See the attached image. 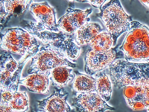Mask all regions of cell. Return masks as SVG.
Masks as SVG:
<instances>
[{"label":"cell","mask_w":149,"mask_h":112,"mask_svg":"<svg viewBox=\"0 0 149 112\" xmlns=\"http://www.w3.org/2000/svg\"><path fill=\"white\" fill-rule=\"evenodd\" d=\"M96 92L105 101L110 99L111 92V85L108 76L104 72L96 75L95 79Z\"/></svg>","instance_id":"cell-16"},{"label":"cell","mask_w":149,"mask_h":112,"mask_svg":"<svg viewBox=\"0 0 149 112\" xmlns=\"http://www.w3.org/2000/svg\"><path fill=\"white\" fill-rule=\"evenodd\" d=\"M51 72L33 74L24 79L19 80V83L25 85L30 91L46 94L49 92V76Z\"/></svg>","instance_id":"cell-12"},{"label":"cell","mask_w":149,"mask_h":112,"mask_svg":"<svg viewBox=\"0 0 149 112\" xmlns=\"http://www.w3.org/2000/svg\"><path fill=\"white\" fill-rule=\"evenodd\" d=\"M113 40L111 36L106 33H100L90 42L93 50L103 52L109 50Z\"/></svg>","instance_id":"cell-20"},{"label":"cell","mask_w":149,"mask_h":112,"mask_svg":"<svg viewBox=\"0 0 149 112\" xmlns=\"http://www.w3.org/2000/svg\"><path fill=\"white\" fill-rule=\"evenodd\" d=\"M67 67H57L51 71L50 78L52 82V85L60 86L65 85L73 77L71 74L72 69Z\"/></svg>","instance_id":"cell-18"},{"label":"cell","mask_w":149,"mask_h":112,"mask_svg":"<svg viewBox=\"0 0 149 112\" xmlns=\"http://www.w3.org/2000/svg\"><path fill=\"white\" fill-rule=\"evenodd\" d=\"M101 31L100 26L96 23L88 24L83 25L77 32L76 41L79 44L88 43Z\"/></svg>","instance_id":"cell-13"},{"label":"cell","mask_w":149,"mask_h":112,"mask_svg":"<svg viewBox=\"0 0 149 112\" xmlns=\"http://www.w3.org/2000/svg\"><path fill=\"white\" fill-rule=\"evenodd\" d=\"M31 12L38 22L40 29H47L52 31L58 32V27L56 22L55 12L47 2L40 3H32L30 6Z\"/></svg>","instance_id":"cell-9"},{"label":"cell","mask_w":149,"mask_h":112,"mask_svg":"<svg viewBox=\"0 0 149 112\" xmlns=\"http://www.w3.org/2000/svg\"><path fill=\"white\" fill-rule=\"evenodd\" d=\"M68 93L63 88H56L49 97L38 101L39 108L45 112H71L66 102Z\"/></svg>","instance_id":"cell-10"},{"label":"cell","mask_w":149,"mask_h":112,"mask_svg":"<svg viewBox=\"0 0 149 112\" xmlns=\"http://www.w3.org/2000/svg\"><path fill=\"white\" fill-rule=\"evenodd\" d=\"M123 95L127 105L133 110L146 109L149 106V84L126 86Z\"/></svg>","instance_id":"cell-7"},{"label":"cell","mask_w":149,"mask_h":112,"mask_svg":"<svg viewBox=\"0 0 149 112\" xmlns=\"http://www.w3.org/2000/svg\"><path fill=\"white\" fill-rule=\"evenodd\" d=\"M12 110L8 104L1 103L0 112H13Z\"/></svg>","instance_id":"cell-24"},{"label":"cell","mask_w":149,"mask_h":112,"mask_svg":"<svg viewBox=\"0 0 149 112\" xmlns=\"http://www.w3.org/2000/svg\"><path fill=\"white\" fill-rule=\"evenodd\" d=\"M75 67L76 64L70 62L52 42L39 49L32 57L28 71L29 74L50 72L57 67Z\"/></svg>","instance_id":"cell-3"},{"label":"cell","mask_w":149,"mask_h":112,"mask_svg":"<svg viewBox=\"0 0 149 112\" xmlns=\"http://www.w3.org/2000/svg\"><path fill=\"white\" fill-rule=\"evenodd\" d=\"M53 43L64 55L70 60H74L78 56L79 48L72 42L61 39Z\"/></svg>","instance_id":"cell-19"},{"label":"cell","mask_w":149,"mask_h":112,"mask_svg":"<svg viewBox=\"0 0 149 112\" xmlns=\"http://www.w3.org/2000/svg\"><path fill=\"white\" fill-rule=\"evenodd\" d=\"M124 55L121 51L110 49L99 52L93 49L88 51L85 58V70L88 74L92 75L109 66L116 59Z\"/></svg>","instance_id":"cell-6"},{"label":"cell","mask_w":149,"mask_h":112,"mask_svg":"<svg viewBox=\"0 0 149 112\" xmlns=\"http://www.w3.org/2000/svg\"><path fill=\"white\" fill-rule=\"evenodd\" d=\"M2 103L8 104L15 93L10 90L1 91Z\"/></svg>","instance_id":"cell-23"},{"label":"cell","mask_w":149,"mask_h":112,"mask_svg":"<svg viewBox=\"0 0 149 112\" xmlns=\"http://www.w3.org/2000/svg\"><path fill=\"white\" fill-rule=\"evenodd\" d=\"M73 106L78 112H103L115 109L98 94L92 92H81L74 99Z\"/></svg>","instance_id":"cell-8"},{"label":"cell","mask_w":149,"mask_h":112,"mask_svg":"<svg viewBox=\"0 0 149 112\" xmlns=\"http://www.w3.org/2000/svg\"><path fill=\"white\" fill-rule=\"evenodd\" d=\"M105 1L104 0H91L88 1L90 2L94 6L99 7H100Z\"/></svg>","instance_id":"cell-25"},{"label":"cell","mask_w":149,"mask_h":112,"mask_svg":"<svg viewBox=\"0 0 149 112\" xmlns=\"http://www.w3.org/2000/svg\"><path fill=\"white\" fill-rule=\"evenodd\" d=\"M129 31L120 49L126 61L136 63H149V29L136 21L129 24Z\"/></svg>","instance_id":"cell-1"},{"label":"cell","mask_w":149,"mask_h":112,"mask_svg":"<svg viewBox=\"0 0 149 112\" xmlns=\"http://www.w3.org/2000/svg\"><path fill=\"white\" fill-rule=\"evenodd\" d=\"M110 75L115 86L149 84V63H136L118 60L109 66Z\"/></svg>","instance_id":"cell-2"},{"label":"cell","mask_w":149,"mask_h":112,"mask_svg":"<svg viewBox=\"0 0 149 112\" xmlns=\"http://www.w3.org/2000/svg\"><path fill=\"white\" fill-rule=\"evenodd\" d=\"M100 16L113 44L120 35L128 31L129 24L132 22L131 17L125 12L118 0L111 1L103 6Z\"/></svg>","instance_id":"cell-4"},{"label":"cell","mask_w":149,"mask_h":112,"mask_svg":"<svg viewBox=\"0 0 149 112\" xmlns=\"http://www.w3.org/2000/svg\"><path fill=\"white\" fill-rule=\"evenodd\" d=\"M91 12V9L83 11L68 8L67 13L58 22V27L65 33H72L83 25Z\"/></svg>","instance_id":"cell-11"},{"label":"cell","mask_w":149,"mask_h":112,"mask_svg":"<svg viewBox=\"0 0 149 112\" xmlns=\"http://www.w3.org/2000/svg\"><path fill=\"white\" fill-rule=\"evenodd\" d=\"M76 77L72 84L74 90L78 92H96L95 79L88 75L75 72Z\"/></svg>","instance_id":"cell-14"},{"label":"cell","mask_w":149,"mask_h":112,"mask_svg":"<svg viewBox=\"0 0 149 112\" xmlns=\"http://www.w3.org/2000/svg\"><path fill=\"white\" fill-rule=\"evenodd\" d=\"M1 47L14 53L34 55L39 50L36 39L19 28L8 29L1 36Z\"/></svg>","instance_id":"cell-5"},{"label":"cell","mask_w":149,"mask_h":112,"mask_svg":"<svg viewBox=\"0 0 149 112\" xmlns=\"http://www.w3.org/2000/svg\"><path fill=\"white\" fill-rule=\"evenodd\" d=\"M143 4L149 9V0H139Z\"/></svg>","instance_id":"cell-26"},{"label":"cell","mask_w":149,"mask_h":112,"mask_svg":"<svg viewBox=\"0 0 149 112\" xmlns=\"http://www.w3.org/2000/svg\"><path fill=\"white\" fill-rule=\"evenodd\" d=\"M31 112H45L43 111H32Z\"/></svg>","instance_id":"cell-27"},{"label":"cell","mask_w":149,"mask_h":112,"mask_svg":"<svg viewBox=\"0 0 149 112\" xmlns=\"http://www.w3.org/2000/svg\"><path fill=\"white\" fill-rule=\"evenodd\" d=\"M0 70L1 91L10 90L15 93L18 88L20 72L16 71L13 74L5 69Z\"/></svg>","instance_id":"cell-15"},{"label":"cell","mask_w":149,"mask_h":112,"mask_svg":"<svg viewBox=\"0 0 149 112\" xmlns=\"http://www.w3.org/2000/svg\"><path fill=\"white\" fill-rule=\"evenodd\" d=\"M2 1L6 15L12 14L17 17L22 15L30 6L33 1L31 0Z\"/></svg>","instance_id":"cell-17"},{"label":"cell","mask_w":149,"mask_h":112,"mask_svg":"<svg viewBox=\"0 0 149 112\" xmlns=\"http://www.w3.org/2000/svg\"><path fill=\"white\" fill-rule=\"evenodd\" d=\"M0 69L7 70L14 74L18 69L17 62L11 55L8 52H5L0 56Z\"/></svg>","instance_id":"cell-22"},{"label":"cell","mask_w":149,"mask_h":112,"mask_svg":"<svg viewBox=\"0 0 149 112\" xmlns=\"http://www.w3.org/2000/svg\"><path fill=\"white\" fill-rule=\"evenodd\" d=\"M29 100L26 92H16L8 104L14 110L24 112L28 109Z\"/></svg>","instance_id":"cell-21"}]
</instances>
